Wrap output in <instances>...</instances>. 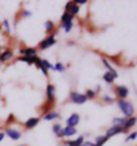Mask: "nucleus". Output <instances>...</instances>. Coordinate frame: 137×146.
<instances>
[{
	"label": "nucleus",
	"instance_id": "obj_10",
	"mask_svg": "<svg viewBox=\"0 0 137 146\" xmlns=\"http://www.w3.org/2000/svg\"><path fill=\"white\" fill-rule=\"evenodd\" d=\"M47 97H48V100H49L51 102L55 100V86L52 84L47 85Z\"/></svg>",
	"mask_w": 137,
	"mask_h": 146
},
{
	"label": "nucleus",
	"instance_id": "obj_14",
	"mask_svg": "<svg viewBox=\"0 0 137 146\" xmlns=\"http://www.w3.org/2000/svg\"><path fill=\"white\" fill-rule=\"evenodd\" d=\"M39 121H40V118H37V117H32V118H29L27 122H25V127L32 129V127H35L36 125H37Z\"/></svg>",
	"mask_w": 137,
	"mask_h": 146
},
{
	"label": "nucleus",
	"instance_id": "obj_24",
	"mask_svg": "<svg viewBox=\"0 0 137 146\" xmlns=\"http://www.w3.org/2000/svg\"><path fill=\"white\" fill-rule=\"evenodd\" d=\"M35 64H36V65H37V68H39V69L41 70V72H43V73H44V74H45V76H47V73H48V70L45 69V66L43 65L41 60H40V58H39V60H37V61H36V62H35Z\"/></svg>",
	"mask_w": 137,
	"mask_h": 146
},
{
	"label": "nucleus",
	"instance_id": "obj_17",
	"mask_svg": "<svg viewBox=\"0 0 137 146\" xmlns=\"http://www.w3.org/2000/svg\"><path fill=\"white\" fill-rule=\"evenodd\" d=\"M53 118H59V113H56V111H49V113H47L45 115H44V119L45 121H51V119Z\"/></svg>",
	"mask_w": 137,
	"mask_h": 146
},
{
	"label": "nucleus",
	"instance_id": "obj_13",
	"mask_svg": "<svg viewBox=\"0 0 137 146\" xmlns=\"http://www.w3.org/2000/svg\"><path fill=\"white\" fill-rule=\"evenodd\" d=\"M39 58L37 56H33V57H28V56H21V57H19V61H24L27 62L28 65H31V64H33V62H36Z\"/></svg>",
	"mask_w": 137,
	"mask_h": 146
},
{
	"label": "nucleus",
	"instance_id": "obj_18",
	"mask_svg": "<svg viewBox=\"0 0 137 146\" xmlns=\"http://www.w3.org/2000/svg\"><path fill=\"white\" fill-rule=\"evenodd\" d=\"M107 141H108V138L105 137V135H100V137H97V138H96L95 145L96 146H103L104 143L107 142Z\"/></svg>",
	"mask_w": 137,
	"mask_h": 146
},
{
	"label": "nucleus",
	"instance_id": "obj_1",
	"mask_svg": "<svg viewBox=\"0 0 137 146\" xmlns=\"http://www.w3.org/2000/svg\"><path fill=\"white\" fill-rule=\"evenodd\" d=\"M118 108H120V110L122 111V114L125 117H132L134 109L130 102H128L126 100H118Z\"/></svg>",
	"mask_w": 137,
	"mask_h": 146
},
{
	"label": "nucleus",
	"instance_id": "obj_19",
	"mask_svg": "<svg viewBox=\"0 0 137 146\" xmlns=\"http://www.w3.org/2000/svg\"><path fill=\"white\" fill-rule=\"evenodd\" d=\"M72 24H73V20H69V21H65V23L61 24V27L64 28V31L68 33V32H71V29H72Z\"/></svg>",
	"mask_w": 137,
	"mask_h": 146
},
{
	"label": "nucleus",
	"instance_id": "obj_26",
	"mask_svg": "<svg viewBox=\"0 0 137 146\" xmlns=\"http://www.w3.org/2000/svg\"><path fill=\"white\" fill-rule=\"evenodd\" d=\"M53 28H55V25H53V23H52V21H47V23H45V32H47V33L52 32V31H53Z\"/></svg>",
	"mask_w": 137,
	"mask_h": 146
},
{
	"label": "nucleus",
	"instance_id": "obj_6",
	"mask_svg": "<svg viewBox=\"0 0 137 146\" xmlns=\"http://www.w3.org/2000/svg\"><path fill=\"white\" fill-rule=\"evenodd\" d=\"M79 121H80V117H79V114H71L69 115V118L67 119V126L69 127H75L79 123Z\"/></svg>",
	"mask_w": 137,
	"mask_h": 146
},
{
	"label": "nucleus",
	"instance_id": "obj_5",
	"mask_svg": "<svg viewBox=\"0 0 137 146\" xmlns=\"http://www.w3.org/2000/svg\"><path fill=\"white\" fill-rule=\"evenodd\" d=\"M128 93H129V90H128V88L126 86H117L116 88V94H117V97L120 98V100H125L126 96H128Z\"/></svg>",
	"mask_w": 137,
	"mask_h": 146
},
{
	"label": "nucleus",
	"instance_id": "obj_8",
	"mask_svg": "<svg viewBox=\"0 0 137 146\" xmlns=\"http://www.w3.org/2000/svg\"><path fill=\"white\" fill-rule=\"evenodd\" d=\"M76 133H77L76 127H69V126H67L65 129H63L60 137H69V135H73V134H76Z\"/></svg>",
	"mask_w": 137,
	"mask_h": 146
},
{
	"label": "nucleus",
	"instance_id": "obj_7",
	"mask_svg": "<svg viewBox=\"0 0 137 146\" xmlns=\"http://www.w3.org/2000/svg\"><path fill=\"white\" fill-rule=\"evenodd\" d=\"M5 134H7L11 139H13V141H17V139H19L20 137H21L20 131L15 130V129H11V127H8L7 130H5Z\"/></svg>",
	"mask_w": 137,
	"mask_h": 146
},
{
	"label": "nucleus",
	"instance_id": "obj_30",
	"mask_svg": "<svg viewBox=\"0 0 137 146\" xmlns=\"http://www.w3.org/2000/svg\"><path fill=\"white\" fill-rule=\"evenodd\" d=\"M136 138H137V133L134 131V133H132V134H129L128 137H126L125 141H126V142H129V141H132V139H136Z\"/></svg>",
	"mask_w": 137,
	"mask_h": 146
},
{
	"label": "nucleus",
	"instance_id": "obj_4",
	"mask_svg": "<svg viewBox=\"0 0 137 146\" xmlns=\"http://www.w3.org/2000/svg\"><path fill=\"white\" fill-rule=\"evenodd\" d=\"M118 133H126V131L124 130V127H122V126H116V125H113V126L109 127V129L107 130L105 137H107V138H109V137H113V135L118 134Z\"/></svg>",
	"mask_w": 137,
	"mask_h": 146
},
{
	"label": "nucleus",
	"instance_id": "obj_12",
	"mask_svg": "<svg viewBox=\"0 0 137 146\" xmlns=\"http://www.w3.org/2000/svg\"><path fill=\"white\" fill-rule=\"evenodd\" d=\"M12 56H13V53H12L11 50H4L3 53L0 54V61L1 62H5L8 61V60H11Z\"/></svg>",
	"mask_w": 137,
	"mask_h": 146
},
{
	"label": "nucleus",
	"instance_id": "obj_25",
	"mask_svg": "<svg viewBox=\"0 0 137 146\" xmlns=\"http://www.w3.org/2000/svg\"><path fill=\"white\" fill-rule=\"evenodd\" d=\"M125 121H126V118H114L113 125H116V126H124Z\"/></svg>",
	"mask_w": 137,
	"mask_h": 146
},
{
	"label": "nucleus",
	"instance_id": "obj_22",
	"mask_svg": "<svg viewBox=\"0 0 137 146\" xmlns=\"http://www.w3.org/2000/svg\"><path fill=\"white\" fill-rule=\"evenodd\" d=\"M53 133L57 135V137H60L61 135V131H63V127H61V125L60 123H56V125H53Z\"/></svg>",
	"mask_w": 137,
	"mask_h": 146
},
{
	"label": "nucleus",
	"instance_id": "obj_23",
	"mask_svg": "<svg viewBox=\"0 0 137 146\" xmlns=\"http://www.w3.org/2000/svg\"><path fill=\"white\" fill-rule=\"evenodd\" d=\"M69 20H73V16L69 13V12L65 11L64 15L61 16V23H65V21H69Z\"/></svg>",
	"mask_w": 137,
	"mask_h": 146
},
{
	"label": "nucleus",
	"instance_id": "obj_33",
	"mask_svg": "<svg viewBox=\"0 0 137 146\" xmlns=\"http://www.w3.org/2000/svg\"><path fill=\"white\" fill-rule=\"evenodd\" d=\"M104 98H105V101H107V102H110V101H112V100H110V97H108V96H105Z\"/></svg>",
	"mask_w": 137,
	"mask_h": 146
},
{
	"label": "nucleus",
	"instance_id": "obj_9",
	"mask_svg": "<svg viewBox=\"0 0 137 146\" xmlns=\"http://www.w3.org/2000/svg\"><path fill=\"white\" fill-rule=\"evenodd\" d=\"M136 122H137L136 117H129V118H126L125 123H124V126H122V127H124V130L128 131V129H130L133 125H136Z\"/></svg>",
	"mask_w": 137,
	"mask_h": 146
},
{
	"label": "nucleus",
	"instance_id": "obj_32",
	"mask_svg": "<svg viewBox=\"0 0 137 146\" xmlns=\"http://www.w3.org/2000/svg\"><path fill=\"white\" fill-rule=\"evenodd\" d=\"M3 25H4V28H5L7 31H9V23H8L7 20H4L3 21Z\"/></svg>",
	"mask_w": 137,
	"mask_h": 146
},
{
	"label": "nucleus",
	"instance_id": "obj_16",
	"mask_svg": "<svg viewBox=\"0 0 137 146\" xmlns=\"http://www.w3.org/2000/svg\"><path fill=\"white\" fill-rule=\"evenodd\" d=\"M83 143H84V137L81 135V137H79V138L75 139V141H68L67 145L68 146H81Z\"/></svg>",
	"mask_w": 137,
	"mask_h": 146
},
{
	"label": "nucleus",
	"instance_id": "obj_35",
	"mask_svg": "<svg viewBox=\"0 0 137 146\" xmlns=\"http://www.w3.org/2000/svg\"><path fill=\"white\" fill-rule=\"evenodd\" d=\"M20 146H24V145H20Z\"/></svg>",
	"mask_w": 137,
	"mask_h": 146
},
{
	"label": "nucleus",
	"instance_id": "obj_2",
	"mask_svg": "<svg viewBox=\"0 0 137 146\" xmlns=\"http://www.w3.org/2000/svg\"><path fill=\"white\" fill-rule=\"evenodd\" d=\"M56 42V38H55V35L53 33H51L49 36H47L44 40H43L41 42H40V49L44 50L47 49V48H49V46H52Z\"/></svg>",
	"mask_w": 137,
	"mask_h": 146
},
{
	"label": "nucleus",
	"instance_id": "obj_27",
	"mask_svg": "<svg viewBox=\"0 0 137 146\" xmlns=\"http://www.w3.org/2000/svg\"><path fill=\"white\" fill-rule=\"evenodd\" d=\"M95 96H96V93L93 92V90H91V89H89V90H87V93H85V97H87V100H92V98H93Z\"/></svg>",
	"mask_w": 137,
	"mask_h": 146
},
{
	"label": "nucleus",
	"instance_id": "obj_29",
	"mask_svg": "<svg viewBox=\"0 0 137 146\" xmlns=\"http://www.w3.org/2000/svg\"><path fill=\"white\" fill-rule=\"evenodd\" d=\"M53 68H55V70H59V72H63V70L65 69V66L61 64V62H57L56 65H53Z\"/></svg>",
	"mask_w": 137,
	"mask_h": 146
},
{
	"label": "nucleus",
	"instance_id": "obj_31",
	"mask_svg": "<svg viewBox=\"0 0 137 146\" xmlns=\"http://www.w3.org/2000/svg\"><path fill=\"white\" fill-rule=\"evenodd\" d=\"M87 3V0H76V1H73V4H76V5H79V4H85Z\"/></svg>",
	"mask_w": 137,
	"mask_h": 146
},
{
	"label": "nucleus",
	"instance_id": "obj_36",
	"mask_svg": "<svg viewBox=\"0 0 137 146\" xmlns=\"http://www.w3.org/2000/svg\"><path fill=\"white\" fill-rule=\"evenodd\" d=\"M81 146H83V145H81Z\"/></svg>",
	"mask_w": 137,
	"mask_h": 146
},
{
	"label": "nucleus",
	"instance_id": "obj_21",
	"mask_svg": "<svg viewBox=\"0 0 137 146\" xmlns=\"http://www.w3.org/2000/svg\"><path fill=\"white\" fill-rule=\"evenodd\" d=\"M103 64H104V65H105V66H107L108 72L113 73V74H116V76H117V72H116V70L113 69V66H110V64H109V62H108V60H107V58H103Z\"/></svg>",
	"mask_w": 137,
	"mask_h": 146
},
{
	"label": "nucleus",
	"instance_id": "obj_3",
	"mask_svg": "<svg viewBox=\"0 0 137 146\" xmlns=\"http://www.w3.org/2000/svg\"><path fill=\"white\" fill-rule=\"evenodd\" d=\"M71 101L75 104H84V102H87V97H85V94H81V93L72 92L71 93Z\"/></svg>",
	"mask_w": 137,
	"mask_h": 146
},
{
	"label": "nucleus",
	"instance_id": "obj_34",
	"mask_svg": "<svg viewBox=\"0 0 137 146\" xmlns=\"http://www.w3.org/2000/svg\"><path fill=\"white\" fill-rule=\"evenodd\" d=\"M3 138H4V133H0V142L3 141Z\"/></svg>",
	"mask_w": 137,
	"mask_h": 146
},
{
	"label": "nucleus",
	"instance_id": "obj_20",
	"mask_svg": "<svg viewBox=\"0 0 137 146\" xmlns=\"http://www.w3.org/2000/svg\"><path fill=\"white\" fill-rule=\"evenodd\" d=\"M67 12H69L72 16H75V15H77L79 13V5H76V4H73V1H72V5H71V8H69Z\"/></svg>",
	"mask_w": 137,
	"mask_h": 146
},
{
	"label": "nucleus",
	"instance_id": "obj_15",
	"mask_svg": "<svg viewBox=\"0 0 137 146\" xmlns=\"http://www.w3.org/2000/svg\"><path fill=\"white\" fill-rule=\"evenodd\" d=\"M116 77H117V76H116V74H113V73L105 72V73H104V76H103V78H104V81H105V82H108V84H112Z\"/></svg>",
	"mask_w": 137,
	"mask_h": 146
},
{
	"label": "nucleus",
	"instance_id": "obj_11",
	"mask_svg": "<svg viewBox=\"0 0 137 146\" xmlns=\"http://www.w3.org/2000/svg\"><path fill=\"white\" fill-rule=\"evenodd\" d=\"M20 53L24 56H28V57H33V56H36V49L35 48H25V49H20Z\"/></svg>",
	"mask_w": 137,
	"mask_h": 146
},
{
	"label": "nucleus",
	"instance_id": "obj_28",
	"mask_svg": "<svg viewBox=\"0 0 137 146\" xmlns=\"http://www.w3.org/2000/svg\"><path fill=\"white\" fill-rule=\"evenodd\" d=\"M41 62H43V65L45 66V69H47V70H48V69H55L53 65H52L51 62H48L47 60H41Z\"/></svg>",
	"mask_w": 137,
	"mask_h": 146
}]
</instances>
